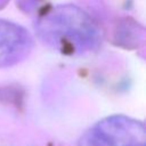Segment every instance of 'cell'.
<instances>
[{"mask_svg":"<svg viewBox=\"0 0 146 146\" xmlns=\"http://www.w3.org/2000/svg\"><path fill=\"white\" fill-rule=\"evenodd\" d=\"M80 146H145L143 123L125 116H112L83 135Z\"/></svg>","mask_w":146,"mask_h":146,"instance_id":"obj_1","label":"cell"},{"mask_svg":"<svg viewBox=\"0 0 146 146\" xmlns=\"http://www.w3.org/2000/svg\"><path fill=\"white\" fill-rule=\"evenodd\" d=\"M27 34L18 26L0 22V65L16 60L26 50Z\"/></svg>","mask_w":146,"mask_h":146,"instance_id":"obj_2","label":"cell"}]
</instances>
